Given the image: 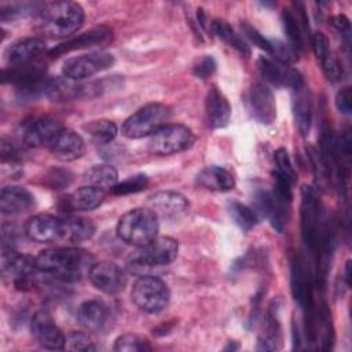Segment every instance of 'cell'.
<instances>
[{
  "label": "cell",
  "instance_id": "6da1fadb",
  "mask_svg": "<svg viewBox=\"0 0 352 352\" xmlns=\"http://www.w3.org/2000/svg\"><path fill=\"white\" fill-rule=\"evenodd\" d=\"M94 263V257L88 250L74 246L45 249L36 257V265L40 272L62 282H76L88 275Z\"/></svg>",
  "mask_w": 352,
  "mask_h": 352
},
{
  "label": "cell",
  "instance_id": "7a4b0ae2",
  "mask_svg": "<svg viewBox=\"0 0 352 352\" xmlns=\"http://www.w3.org/2000/svg\"><path fill=\"white\" fill-rule=\"evenodd\" d=\"M84 22V10L74 1L44 4L36 16L37 30L48 38H63L76 33Z\"/></svg>",
  "mask_w": 352,
  "mask_h": 352
},
{
  "label": "cell",
  "instance_id": "3957f363",
  "mask_svg": "<svg viewBox=\"0 0 352 352\" xmlns=\"http://www.w3.org/2000/svg\"><path fill=\"white\" fill-rule=\"evenodd\" d=\"M158 216L148 208H135L124 213L117 223V236L135 248L147 245L158 236Z\"/></svg>",
  "mask_w": 352,
  "mask_h": 352
},
{
  "label": "cell",
  "instance_id": "277c9868",
  "mask_svg": "<svg viewBox=\"0 0 352 352\" xmlns=\"http://www.w3.org/2000/svg\"><path fill=\"white\" fill-rule=\"evenodd\" d=\"M170 110L162 103H147L129 116L121 128V132L128 139H140L151 136L160 128L168 124Z\"/></svg>",
  "mask_w": 352,
  "mask_h": 352
},
{
  "label": "cell",
  "instance_id": "5b68a950",
  "mask_svg": "<svg viewBox=\"0 0 352 352\" xmlns=\"http://www.w3.org/2000/svg\"><path fill=\"white\" fill-rule=\"evenodd\" d=\"M131 298L140 311L146 314H160L168 307L170 293L162 279L144 275L135 280Z\"/></svg>",
  "mask_w": 352,
  "mask_h": 352
},
{
  "label": "cell",
  "instance_id": "8992f818",
  "mask_svg": "<svg viewBox=\"0 0 352 352\" xmlns=\"http://www.w3.org/2000/svg\"><path fill=\"white\" fill-rule=\"evenodd\" d=\"M1 276L15 289L26 290L34 285L36 274L40 272L36 258L18 253L11 248H1Z\"/></svg>",
  "mask_w": 352,
  "mask_h": 352
},
{
  "label": "cell",
  "instance_id": "52a82bcc",
  "mask_svg": "<svg viewBox=\"0 0 352 352\" xmlns=\"http://www.w3.org/2000/svg\"><path fill=\"white\" fill-rule=\"evenodd\" d=\"M195 142L194 132L183 124H166L148 139V150L157 155H170L188 150Z\"/></svg>",
  "mask_w": 352,
  "mask_h": 352
},
{
  "label": "cell",
  "instance_id": "ba28073f",
  "mask_svg": "<svg viewBox=\"0 0 352 352\" xmlns=\"http://www.w3.org/2000/svg\"><path fill=\"white\" fill-rule=\"evenodd\" d=\"M179 253V243L170 236H157L147 245L136 248L129 256L128 263L132 267L150 268L170 264Z\"/></svg>",
  "mask_w": 352,
  "mask_h": 352
},
{
  "label": "cell",
  "instance_id": "9c48e42d",
  "mask_svg": "<svg viewBox=\"0 0 352 352\" xmlns=\"http://www.w3.org/2000/svg\"><path fill=\"white\" fill-rule=\"evenodd\" d=\"M301 235L307 246L316 252L320 246V201L315 188L304 186L301 190Z\"/></svg>",
  "mask_w": 352,
  "mask_h": 352
},
{
  "label": "cell",
  "instance_id": "30bf717a",
  "mask_svg": "<svg viewBox=\"0 0 352 352\" xmlns=\"http://www.w3.org/2000/svg\"><path fill=\"white\" fill-rule=\"evenodd\" d=\"M25 235L38 243H66V219L47 213L34 214L23 227Z\"/></svg>",
  "mask_w": 352,
  "mask_h": 352
},
{
  "label": "cell",
  "instance_id": "8fae6325",
  "mask_svg": "<svg viewBox=\"0 0 352 352\" xmlns=\"http://www.w3.org/2000/svg\"><path fill=\"white\" fill-rule=\"evenodd\" d=\"M292 292L296 301L302 308L305 318L308 319V331L314 338V300H312V282L307 268V263L301 256H296L292 261Z\"/></svg>",
  "mask_w": 352,
  "mask_h": 352
},
{
  "label": "cell",
  "instance_id": "7c38bea8",
  "mask_svg": "<svg viewBox=\"0 0 352 352\" xmlns=\"http://www.w3.org/2000/svg\"><path fill=\"white\" fill-rule=\"evenodd\" d=\"M113 63L114 56L111 54L103 51H94L66 59L62 66V73L67 78L80 81L111 67Z\"/></svg>",
  "mask_w": 352,
  "mask_h": 352
},
{
  "label": "cell",
  "instance_id": "4fadbf2b",
  "mask_svg": "<svg viewBox=\"0 0 352 352\" xmlns=\"http://www.w3.org/2000/svg\"><path fill=\"white\" fill-rule=\"evenodd\" d=\"M30 330L36 341L48 349H63L66 336L55 323L50 312L40 309L30 319Z\"/></svg>",
  "mask_w": 352,
  "mask_h": 352
},
{
  "label": "cell",
  "instance_id": "5bb4252c",
  "mask_svg": "<svg viewBox=\"0 0 352 352\" xmlns=\"http://www.w3.org/2000/svg\"><path fill=\"white\" fill-rule=\"evenodd\" d=\"M257 66L264 80L276 87H289L292 89H297L305 84L298 70L267 56H260Z\"/></svg>",
  "mask_w": 352,
  "mask_h": 352
},
{
  "label": "cell",
  "instance_id": "9a60e30c",
  "mask_svg": "<svg viewBox=\"0 0 352 352\" xmlns=\"http://www.w3.org/2000/svg\"><path fill=\"white\" fill-rule=\"evenodd\" d=\"M88 278L98 290L106 294L121 292L126 282L124 271L111 261L94 263L88 272Z\"/></svg>",
  "mask_w": 352,
  "mask_h": 352
},
{
  "label": "cell",
  "instance_id": "2e32d148",
  "mask_svg": "<svg viewBox=\"0 0 352 352\" xmlns=\"http://www.w3.org/2000/svg\"><path fill=\"white\" fill-rule=\"evenodd\" d=\"M113 38V33L109 28L104 26H98L92 28L81 34H77L69 40H66L62 44H58L56 47L48 50L47 55L48 56H59L66 52L77 51V50H85L91 47H103L107 45Z\"/></svg>",
  "mask_w": 352,
  "mask_h": 352
},
{
  "label": "cell",
  "instance_id": "e0dca14e",
  "mask_svg": "<svg viewBox=\"0 0 352 352\" xmlns=\"http://www.w3.org/2000/svg\"><path fill=\"white\" fill-rule=\"evenodd\" d=\"M248 106L254 120L271 124L276 118V104L271 89L261 81H254L249 89Z\"/></svg>",
  "mask_w": 352,
  "mask_h": 352
},
{
  "label": "cell",
  "instance_id": "ac0fdd59",
  "mask_svg": "<svg viewBox=\"0 0 352 352\" xmlns=\"http://www.w3.org/2000/svg\"><path fill=\"white\" fill-rule=\"evenodd\" d=\"M95 84H81L76 80L67 78L65 76L50 77L47 80L44 95L52 102H66L82 96H89L94 91Z\"/></svg>",
  "mask_w": 352,
  "mask_h": 352
},
{
  "label": "cell",
  "instance_id": "d6986e66",
  "mask_svg": "<svg viewBox=\"0 0 352 352\" xmlns=\"http://www.w3.org/2000/svg\"><path fill=\"white\" fill-rule=\"evenodd\" d=\"M147 208L151 209L158 219H177L188 210V199L176 191H157L148 197Z\"/></svg>",
  "mask_w": 352,
  "mask_h": 352
},
{
  "label": "cell",
  "instance_id": "ffe728a7",
  "mask_svg": "<svg viewBox=\"0 0 352 352\" xmlns=\"http://www.w3.org/2000/svg\"><path fill=\"white\" fill-rule=\"evenodd\" d=\"M59 121L51 117H43L34 120L25 131L23 140L29 147H47L50 148L58 133L62 131Z\"/></svg>",
  "mask_w": 352,
  "mask_h": 352
},
{
  "label": "cell",
  "instance_id": "44dd1931",
  "mask_svg": "<svg viewBox=\"0 0 352 352\" xmlns=\"http://www.w3.org/2000/svg\"><path fill=\"white\" fill-rule=\"evenodd\" d=\"M34 206V195L25 187L7 186L0 192V210L4 216H19Z\"/></svg>",
  "mask_w": 352,
  "mask_h": 352
},
{
  "label": "cell",
  "instance_id": "7402d4cb",
  "mask_svg": "<svg viewBox=\"0 0 352 352\" xmlns=\"http://www.w3.org/2000/svg\"><path fill=\"white\" fill-rule=\"evenodd\" d=\"M45 51V41L40 37H26L12 43L6 50L8 66H21L40 59Z\"/></svg>",
  "mask_w": 352,
  "mask_h": 352
},
{
  "label": "cell",
  "instance_id": "603a6c76",
  "mask_svg": "<svg viewBox=\"0 0 352 352\" xmlns=\"http://www.w3.org/2000/svg\"><path fill=\"white\" fill-rule=\"evenodd\" d=\"M50 150L56 160L62 162H70L82 157L85 151V142L81 135L73 129L62 128Z\"/></svg>",
  "mask_w": 352,
  "mask_h": 352
},
{
  "label": "cell",
  "instance_id": "cb8c5ba5",
  "mask_svg": "<svg viewBox=\"0 0 352 352\" xmlns=\"http://www.w3.org/2000/svg\"><path fill=\"white\" fill-rule=\"evenodd\" d=\"M104 191L92 186H84L66 195L59 206L65 212L94 210L104 201Z\"/></svg>",
  "mask_w": 352,
  "mask_h": 352
},
{
  "label": "cell",
  "instance_id": "d4e9b609",
  "mask_svg": "<svg viewBox=\"0 0 352 352\" xmlns=\"http://www.w3.org/2000/svg\"><path fill=\"white\" fill-rule=\"evenodd\" d=\"M206 118L210 128H223L231 118V106L217 87H210L205 98Z\"/></svg>",
  "mask_w": 352,
  "mask_h": 352
},
{
  "label": "cell",
  "instance_id": "484cf974",
  "mask_svg": "<svg viewBox=\"0 0 352 352\" xmlns=\"http://www.w3.org/2000/svg\"><path fill=\"white\" fill-rule=\"evenodd\" d=\"M195 182L202 188L219 192L232 190L235 186V179L232 173L228 169L216 165H210L201 169L197 173Z\"/></svg>",
  "mask_w": 352,
  "mask_h": 352
},
{
  "label": "cell",
  "instance_id": "4316f807",
  "mask_svg": "<svg viewBox=\"0 0 352 352\" xmlns=\"http://www.w3.org/2000/svg\"><path fill=\"white\" fill-rule=\"evenodd\" d=\"M77 319L84 329L99 331L104 327L109 319V309L106 304L99 300H88L78 307Z\"/></svg>",
  "mask_w": 352,
  "mask_h": 352
},
{
  "label": "cell",
  "instance_id": "83f0119b",
  "mask_svg": "<svg viewBox=\"0 0 352 352\" xmlns=\"http://www.w3.org/2000/svg\"><path fill=\"white\" fill-rule=\"evenodd\" d=\"M298 7L300 8H297V15L289 8H285L283 12H282L283 28H285V32L289 37L290 45L294 50L302 48V45H304V32H308V29H309L304 7L301 4H298Z\"/></svg>",
  "mask_w": 352,
  "mask_h": 352
},
{
  "label": "cell",
  "instance_id": "f1b7e54d",
  "mask_svg": "<svg viewBox=\"0 0 352 352\" xmlns=\"http://www.w3.org/2000/svg\"><path fill=\"white\" fill-rule=\"evenodd\" d=\"M293 111L301 135H308L312 120V103L305 84L293 89Z\"/></svg>",
  "mask_w": 352,
  "mask_h": 352
},
{
  "label": "cell",
  "instance_id": "f546056e",
  "mask_svg": "<svg viewBox=\"0 0 352 352\" xmlns=\"http://www.w3.org/2000/svg\"><path fill=\"white\" fill-rule=\"evenodd\" d=\"M82 180L87 186L106 191L111 190L118 183V172L110 164H96L85 170Z\"/></svg>",
  "mask_w": 352,
  "mask_h": 352
},
{
  "label": "cell",
  "instance_id": "4dcf8cb0",
  "mask_svg": "<svg viewBox=\"0 0 352 352\" xmlns=\"http://www.w3.org/2000/svg\"><path fill=\"white\" fill-rule=\"evenodd\" d=\"M82 128L88 140L96 146H104L111 143L118 133L117 125L111 120L106 118L92 120L87 122Z\"/></svg>",
  "mask_w": 352,
  "mask_h": 352
},
{
  "label": "cell",
  "instance_id": "1f68e13d",
  "mask_svg": "<svg viewBox=\"0 0 352 352\" xmlns=\"http://www.w3.org/2000/svg\"><path fill=\"white\" fill-rule=\"evenodd\" d=\"M66 243L76 245L88 241L95 234V224L81 216H66Z\"/></svg>",
  "mask_w": 352,
  "mask_h": 352
},
{
  "label": "cell",
  "instance_id": "d6a6232c",
  "mask_svg": "<svg viewBox=\"0 0 352 352\" xmlns=\"http://www.w3.org/2000/svg\"><path fill=\"white\" fill-rule=\"evenodd\" d=\"M282 345V333L278 316L270 311L267 314L265 324L261 336L258 337L257 349L258 351H276Z\"/></svg>",
  "mask_w": 352,
  "mask_h": 352
},
{
  "label": "cell",
  "instance_id": "836d02e7",
  "mask_svg": "<svg viewBox=\"0 0 352 352\" xmlns=\"http://www.w3.org/2000/svg\"><path fill=\"white\" fill-rule=\"evenodd\" d=\"M210 30L221 38L224 43H227L230 47L236 50L241 55L249 56L250 55V48L245 43V40L234 30L232 26H230L226 21L223 19H216L210 23Z\"/></svg>",
  "mask_w": 352,
  "mask_h": 352
},
{
  "label": "cell",
  "instance_id": "e575fe53",
  "mask_svg": "<svg viewBox=\"0 0 352 352\" xmlns=\"http://www.w3.org/2000/svg\"><path fill=\"white\" fill-rule=\"evenodd\" d=\"M227 209H228V213H230L232 221L243 231H249L252 227H254V224L258 220L257 214L253 212L252 208H249L238 201H230Z\"/></svg>",
  "mask_w": 352,
  "mask_h": 352
},
{
  "label": "cell",
  "instance_id": "d590c367",
  "mask_svg": "<svg viewBox=\"0 0 352 352\" xmlns=\"http://www.w3.org/2000/svg\"><path fill=\"white\" fill-rule=\"evenodd\" d=\"M113 349L117 352H144L150 351L151 345L148 344L147 338L138 334L126 333L116 340Z\"/></svg>",
  "mask_w": 352,
  "mask_h": 352
},
{
  "label": "cell",
  "instance_id": "8d00e7d4",
  "mask_svg": "<svg viewBox=\"0 0 352 352\" xmlns=\"http://www.w3.org/2000/svg\"><path fill=\"white\" fill-rule=\"evenodd\" d=\"M147 186H148V177L144 173H138L117 183L111 188V192L116 195H126V194L139 192L144 190Z\"/></svg>",
  "mask_w": 352,
  "mask_h": 352
},
{
  "label": "cell",
  "instance_id": "74e56055",
  "mask_svg": "<svg viewBox=\"0 0 352 352\" xmlns=\"http://www.w3.org/2000/svg\"><path fill=\"white\" fill-rule=\"evenodd\" d=\"M67 351H95L96 346L91 337L82 331H73L66 336L65 348Z\"/></svg>",
  "mask_w": 352,
  "mask_h": 352
},
{
  "label": "cell",
  "instance_id": "f35d334b",
  "mask_svg": "<svg viewBox=\"0 0 352 352\" xmlns=\"http://www.w3.org/2000/svg\"><path fill=\"white\" fill-rule=\"evenodd\" d=\"M271 55L275 56V60L285 65H290L297 59V52L290 44L280 40H271Z\"/></svg>",
  "mask_w": 352,
  "mask_h": 352
},
{
  "label": "cell",
  "instance_id": "ab89813d",
  "mask_svg": "<svg viewBox=\"0 0 352 352\" xmlns=\"http://www.w3.org/2000/svg\"><path fill=\"white\" fill-rule=\"evenodd\" d=\"M274 158H275V162L278 165V172L282 173L292 184H294L297 182V173H296V169L294 166L292 165V161L289 158V154L285 148H278L275 153H274Z\"/></svg>",
  "mask_w": 352,
  "mask_h": 352
},
{
  "label": "cell",
  "instance_id": "60d3db41",
  "mask_svg": "<svg viewBox=\"0 0 352 352\" xmlns=\"http://www.w3.org/2000/svg\"><path fill=\"white\" fill-rule=\"evenodd\" d=\"M241 29H242V33L246 36V38L250 43H253L256 47H258L260 50H263V51H265L267 54L271 55V50H272L271 40L264 37L254 26L249 25L248 22H242L241 23Z\"/></svg>",
  "mask_w": 352,
  "mask_h": 352
},
{
  "label": "cell",
  "instance_id": "b9f144b4",
  "mask_svg": "<svg viewBox=\"0 0 352 352\" xmlns=\"http://www.w3.org/2000/svg\"><path fill=\"white\" fill-rule=\"evenodd\" d=\"M320 63H322V70L329 81L337 82L342 78V66L331 52L326 58H323Z\"/></svg>",
  "mask_w": 352,
  "mask_h": 352
},
{
  "label": "cell",
  "instance_id": "7bdbcfd3",
  "mask_svg": "<svg viewBox=\"0 0 352 352\" xmlns=\"http://www.w3.org/2000/svg\"><path fill=\"white\" fill-rule=\"evenodd\" d=\"M216 72V62L212 56L206 55V56H202L199 58L194 66H192V73L195 77L201 78V80H206L209 78L210 76H213Z\"/></svg>",
  "mask_w": 352,
  "mask_h": 352
},
{
  "label": "cell",
  "instance_id": "ee69618b",
  "mask_svg": "<svg viewBox=\"0 0 352 352\" xmlns=\"http://www.w3.org/2000/svg\"><path fill=\"white\" fill-rule=\"evenodd\" d=\"M21 235H22V231L18 226L11 224V223H3V226H1V248L15 249L16 243L19 242Z\"/></svg>",
  "mask_w": 352,
  "mask_h": 352
},
{
  "label": "cell",
  "instance_id": "f6af8a7d",
  "mask_svg": "<svg viewBox=\"0 0 352 352\" xmlns=\"http://www.w3.org/2000/svg\"><path fill=\"white\" fill-rule=\"evenodd\" d=\"M311 44H312L314 52L319 60H322L331 52L330 47H329V40L322 32H315L311 36Z\"/></svg>",
  "mask_w": 352,
  "mask_h": 352
},
{
  "label": "cell",
  "instance_id": "bcb514c9",
  "mask_svg": "<svg viewBox=\"0 0 352 352\" xmlns=\"http://www.w3.org/2000/svg\"><path fill=\"white\" fill-rule=\"evenodd\" d=\"M336 106L342 114H351V111H352V92H351L349 87H344L337 92Z\"/></svg>",
  "mask_w": 352,
  "mask_h": 352
},
{
  "label": "cell",
  "instance_id": "7dc6e473",
  "mask_svg": "<svg viewBox=\"0 0 352 352\" xmlns=\"http://www.w3.org/2000/svg\"><path fill=\"white\" fill-rule=\"evenodd\" d=\"M331 25L342 34L349 36L351 33V25H349V19L345 15H336L331 18Z\"/></svg>",
  "mask_w": 352,
  "mask_h": 352
},
{
  "label": "cell",
  "instance_id": "c3c4849f",
  "mask_svg": "<svg viewBox=\"0 0 352 352\" xmlns=\"http://www.w3.org/2000/svg\"><path fill=\"white\" fill-rule=\"evenodd\" d=\"M344 279H345V283H346V286H349V283H351V261H349V260H348V261H346V264H345Z\"/></svg>",
  "mask_w": 352,
  "mask_h": 352
}]
</instances>
